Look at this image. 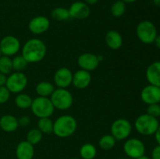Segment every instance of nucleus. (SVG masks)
<instances>
[{
    "label": "nucleus",
    "instance_id": "nucleus-1",
    "mask_svg": "<svg viewBox=\"0 0 160 159\" xmlns=\"http://www.w3.org/2000/svg\"><path fill=\"white\" fill-rule=\"evenodd\" d=\"M46 52V45L43 41L39 38H31L23 45L21 55L28 63H36L43 60Z\"/></svg>",
    "mask_w": 160,
    "mask_h": 159
},
{
    "label": "nucleus",
    "instance_id": "nucleus-2",
    "mask_svg": "<svg viewBox=\"0 0 160 159\" xmlns=\"http://www.w3.org/2000/svg\"><path fill=\"white\" fill-rule=\"evenodd\" d=\"M78 123L72 115H63L58 117L53 123V133L59 138L70 137L76 132Z\"/></svg>",
    "mask_w": 160,
    "mask_h": 159
},
{
    "label": "nucleus",
    "instance_id": "nucleus-3",
    "mask_svg": "<svg viewBox=\"0 0 160 159\" xmlns=\"http://www.w3.org/2000/svg\"><path fill=\"white\" fill-rule=\"evenodd\" d=\"M159 126L158 118L147 113L139 115L134 122V127L137 132L143 136L154 135Z\"/></svg>",
    "mask_w": 160,
    "mask_h": 159
},
{
    "label": "nucleus",
    "instance_id": "nucleus-4",
    "mask_svg": "<svg viewBox=\"0 0 160 159\" xmlns=\"http://www.w3.org/2000/svg\"><path fill=\"white\" fill-rule=\"evenodd\" d=\"M31 109L32 113L38 118H49L55 111L50 98L40 96L33 99Z\"/></svg>",
    "mask_w": 160,
    "mask_h": 159
},
{
    "label": "nucleus",
    "instance_id": "nucleus-5",
    "mask_svg": "<svg viewBox=\"0 0 160 159\" xmlns=\"http://www.w3.org/2000/svg\"><path fill=\"white\" fill-rule=\"evenodd\" d=\"M50 100L55 109L59 110H67L73 103V95L67 88L55 89L50 96Z\"/></svg>",
    "mask_w": 160,
    "mask_h": 159
},
{
    "label": "nucleus",
    "instance_id": "nucleus-6",
    "mask_svg": "<svg viewBox=\"0 0 160 159\" xmlns=\"http://www.w3.org/2000/svg\"><path fill=\"white\" fill-rule=\"evenodd\" d=\"M136 34L142 43L150 45L154 43L155 39L157 37V29L152 22L143 20L138 24Z\"/></svg>",
    "mask_w": 160,
    "mask_h": 159
},
{
    "label": "nucleus",
    "instance_id": "nucleus-7",
    "mask_svg": "<svg viewBox=\"0 0 160 159\" xmlns=\"http://www.w3.org/2000/svg\"><path fill=\"white\" fill-rule=\"evenodd\" d=\"M110 132L117 140H126L132 132V125L126 118H117L111 125Z\"/></svg>",
    "mask_w": 160,
    "mask_h": 159
},
{
    "label": "nucleus",
    "instance_id": "nucleus-8",
    "mask_svg": "<svg viewBox=\"0 0 160 159\" xmlns=\"http://www.w3.org/2000/svg\"><path fill=\"white\" fill-rule=\"evenodd\" d=\"M28 85V77L22 72L10 73L7 77L6 87L12 94H20Z\"/></svg>",
    "mask_w": 160,
    "mask_h": 159
},
{
    "label": "nucleus",
    "instance_id": "nucleus-9",
    "mask_svg": "<svg viewBox=\"0 0 160 159\" xmlns=\"http://www.w3.org/2000/svg\"><path fill=\"white\" fill-rule=\"evenodd\" d=\"M123 151L128 157L136 159L145 154V146L139 139L130 138L123 144Z\"/></svg>",
    "mask_w": 160,
    "mask_h": 159
},
{
    "label": "nucleus",
    "instance_id": "nucleus-10",
    "mask_svg": "<svg viewBox=\"0 0 160 159\" xmlns=\"http://www.w3.org/2000/svg\"><path fill=\"white\" fill-rule=\"evenodd\" d=\"M20 49V42L17 37L12 35L5 36L0 41V51L2 55H15Z\"/></svg>",
    "mask_w": 160,
    "mask_h": 159
},
{
    "label": "nucleus",
    "instance_id": "nucleus-11",
    "mask_svg": "<svg viewBox=\"0 0 160 159\" xmlns=\"http://www.w3.org/2000/svg\"><path fill=\"white\" fill-rule=\"evenodd\" d=\"M140 96L142 101L148 105L152 104H159L160 87L148 84L142 89Z\"/></svg>",
    "mask_w": 160,
    "mask_h": 159
},
{
    "label": "nucleus",
    "instance_id": "nucleus-12",
    "mask_svg": "<svg viewBox=\"0 0 160 159\" xmlns=\"http://www.w3.org/2000/svg\"><path fill=\"white\" fill-rule=\"evenodd\" d=\"M73 73L67 67L58 69L54 74V83L58 88H67L72 84Z\"/></svg>",
    "mask_w": 160,
    "mask_h": 159
},
{
    "label": "nucleus",
    "instance_id": "nucleus-13",
    "mask_svg": "<svg viewBox=\"0 0 160 159\" xmlns=\"http://www.w3.org/2000/svg\"><path fill=\"white\" fill-rule=\"evenodd\" d=\"M99 59L98 56L92 53L85 52L80 55L78 59V64L81 70L86 71H93L96 70L99 65Z\"/></svg>",
    "mask_w": 160,
    "mask_h": 159
},
{
    "label": "nucleus",
    "instance_id": "nucleus-14",
    "mask_svg": "<svg viewBox=\"0 0 160 159\" xmlns=\"http://www.w3.org/2000/svg\"><path fill=\"white\" fill-rule=\"evenodd\" d=\"M68 10L70 17L76 20H84L89 17L91 12L88 5L81 1L72 3Z\"/></svg>",
    "mask_w": 160,
    "mask_h": 159
},
{
    "label": "nucleus",
    "instance_id": "nucleus-15",
    "mask_svg": "<svg viewBox=\"0 0 160 159\" xmlns=\"http://www.w3.org/2000/svg\"><path fill=\"white\" fill-rule=\"evenodd\" d=\"M50 26L49 20L45 16H38L30 20L29 31L34 34H42L46 32Z\"/></svg>",
    "mask_w": 160,
    "mask_h": 159
},
{
    "label": "nucleus",
    "instance_id": "nucleus-16",
    "mask_svg": "<svg viewBox=\"0 0 160 159\" xmlns=\"http://www.w3.org/2000/svg\"><path fill=\"white\" fill-rule=\"evenodd\" d=\"M91 82H92V75L90 72L81 69L73 73L72 84L77 89L80 90L85 89L90 85Z\"/></svg>",
    "mask_w": 160,
    "mask_h": 159
},
{
    "label": "nucleus",
    "instance_id": "nucleus-17",
    "mask_svg": "<svg viewBox=\"0 0 160 159\" xmlns=\"http://www.w3.org/2000/svg\"><path fill=\"white\" fill-rule=\"evenodd\" d=\"M145 77L149 84L160 87V61H156L148 65Z\"/></svg>",
    "mask_w": 160,
    "mask_h": 159
},
{
    "label": "nucleus",
    "instance_id": "nucleus-18",
    "mask_svg": "<svg viewBox=\"0 0 160 159\" xmlns=\"http://www.w3.org/2000/svg\"><path fill=\"white\" fill-rule=\"evenodd\" d=\"M34 155V145L27 140L20 142L16 147L17 159H33Z\"/></svg>",
    "mask_w": 160,
    "mask_h": 159
},
{
    "label": "nucleus",
    "instance_id": "nucleus-19",
    "mask_svg": "<svg viewBox=\"0 0 160 159\" xmlns=\"http://www.w3.org/2000/svg\"><path fill=\"white\" fill-rule=\"evenodd\" d=\"M105 41L109 48L117 50L123 45V37L121 34L117 31L111 30L106 33L105 36Z\"/></svg>",
    "mask_w": 160,
    "mask_h": 159
},
{
    "label": "nucleus",
    "instance_id": "nucleus-20",
    "mask_svg": "<svg viewBox=\"0 0 160 159\" xmlns=\"http://www.w3.org/2000/svg\"><path fill=\"white\" fill-rule=\"evenodd\" d=\"M18 127V119L14 115H5L0 118V128L5 132H15Z\"/></svg>",
    "mask_w": 160,
    "mask_h": 159
},
{
    "label": "nucleus",
    "instance_id": "nucleus-21",
    "mask_svg": "<svg viewBox=\"0 0 160 159\" xmlns=\"http://www.w3.org/2000/svg\"><path fill=\"white\" fill-rule=\"evenodd\" d=\"M35 90L38 96L48 98L55 90V86L54 84L48 81H42L37 84Z\"/></svg>",
    "mask_w": 160,
    "mask_h": 159
},
{
    "label": "nucleus",
    "instance_id": "nucleus-22",
    "mask_svg": "<svg viewBox=\"0 0 160 159\" xmlns=\"http://www.w3.org/2000/svg\"><path fill=\"white\" fill-rule=\"evenodd\" d=\"M32 101V98L29 94L22 93V92L20 94H17V97L14 100L16 106L20 109H27L31 108Z\"/></svg>",
    "mask_w": 160,
    "mask_h": 159
},
{
    "label": "nucleus",
    "instance_id": "nucleus-23",
    "mask_svg": "<svg viewBox=\"0 0 160 159\" xmlns=\"http://www.w3.org/2000/svg\"><path fill=\"white\" fill-rule=\"evenodd\" d=\"M79 152L81 159H94L96 157L97 149L92 143H86L81 147Z\"/></svg>",
    "mask_w": 160,
    "mask_h": 159
},
{
    "label": "nucleus",
    "instance_id": "nucleus-24",
    "mask_svg": "<svg viewBox=\"0 0 160 159\" xmlns=\"http://www.w3.org/2000/svg\"><path fill=\"white\" fill-rule=\"evenodd\" d=\"M117 140L111 134H106L100 138L98 141V145L102 150L104 151H109L115 147Z\"/></svg>",
    "mask_w": 160,
    "mask_h": 159
},
{
    "label": "nucleus",
    "instance_id": "nucleus-25",
    "mask_svg": "<svg viewBox=\"0 0 160 159\" xmlns=\"http://www.w3.org/2000/svg\"><path fill=\"white\" fill-rule=\"evenodd\" d=\"M51 17L56 21H65L70 18L68 9L64 7H56L51 12Z\"/></svg>",
    "mask_w": 160,
    "mask_h": 159
},
{
    "label": "nucleus",
    "instance_id": "nucleus-26",
    "mask_svg": "<svg viewBox=\"0 0 160 159\" xmlns=\"http://www.w3.org/2000/svg\"><path fill=\"white\" fill-rule=\"evenodd\" d=\"M53 123L52 120L50 118H39L38 122V129L45 134H50L53 132Z\"/></svg>",
    "mask_w": 160,
    "mask_h": 159
},
{
    "label": "nucleus",
    "instance_id": "nucleus-27",
    "mask_svg": "<svg viewBox=\"0 0 160 159\" xmlns=\"http://www.w3.org/2000/svg\"><path fill=\"white\" fill-rule=\"evenodd\" d=\"M12 63L10 57L2 55L0 58V73L5 75H9L12 72Z\"/></svg>",
    "mask_w": 160,
    "mask_h": 159
},
{
    "label": "nucleus",
    "instance_id": "nucleus-28",
    "mask_svg": "<svg viewBox=\"0 0 160 159\" xmlns=\"http://www.w3.org/2000/svg\"><path fill=\"white\" fill-rule=\"evenodd\" d=\"M42 136H43V133L38 129L34 128L28 131L26 140L34 146L40 143L41 140H42Z\"/></svg>",
    "mask_w": 160,
    "mask_h": 159
},
{
    "label": "nucleus",
    "instance_id": "nucleus-29",
    "mask_svg": "<svg viewBox=\"0 0 160 159\" xmlns=\"http://www.w3.org/2000/svg\"><path fill=\"white\" fill-rule=\"evenodd\" d=\"M111 13L115 17H120L125 13L126 11V3L122 0H117L111 6Z\"/></svg>",
    "mask_w": 160,
    "mask_h": 159
},
{
    "label": "nucleus",
    "instance_id": "nucleus-30",
    "mask_svg": "<svg viewBox=\"0 0 160 159\" xmlns=\"http://www.w3.org/2000/svg\"><path fill=\"white\" fill-rule=\"evenodd\" d=\"M12 69L17 72H21L27 68L28 62L22 55H17L12 59Z\"/></svg>",
    "mask_w": 160,
    "mask_h": 159
},
{
    "label": "nucleus",
    "instance_id": "nucleus-31",
    "mask_svg": "<svg viewBox=\"0 0 160 159\" xmlns=\"http://www.w3.org/2000/svg\"><path fill=\"white\" fill-rule=\"evenodd\" d=\"M147 114L156 118H159V117H160V104H148V108H147Z\"/></svg>",
    "mask_w": 160,
    "mask_h": 159
},
{
    "label": "nucleus",
    "instance_id": "nucleus-32",
    "mask_svg": "<svg viewBox=\"0 0 160 159\" xmlns=\"http://www.w3.org/2000/svg\"><path fill=\"white\" fill-rule=\"evenodd\" d=\"M10 94L6 86L0 87V104H5L7 102L10 97Z\"/></svg>",
    "mask_w": 160,
    "mask_h": 159
},
{
    "label": "nucleus",
    "instance_id": "nucleus-33",
    "mask_svg": "<svg viewBox=\"0 0 160 159\" xmlns=\"http://www.w3.org/2000/svg\"><path fill=\"white\" fill-rule=\"evenodd\" d=\"M31 123V119L29 118V117L27 116V115H22L20 116V118L18 119V123L19 126H23V127H26Z\"/></svg>",
    "mask_w": 160,
    "mask_h": 159
},
{
    "label": "nucleus",
    "instance_id": "nucleus-34",
    "mask_svg": "<svg viewBox=\"0 0 160 159\" xmlns=\"http://www.w3.org/2000/svg\"><path fill=\"white\" fill-rule=\"evenodd\" d=\"M152 158L160 159V145H157L153 148L152 151Z\"/></svg>",
    "mask_w": 160,
    "mask_h": 159
},
{
    "label": "nucleus",
    "instance_id": "nucleus-35",
    "mask_svg": "<svg viewBox=\"0 0 160 159\" xmlns=\"http://www.w3.org/2000/svg\"><path fill=\"white\" fill-rule=\"evenodd\" d=\"M6 80H7V76H6V75L0 73V87L6 86Z\"/></svg>",
    "mask_w": 160,
    "mask_h": 159
},
{
    "label": "nucleus",
    "instance_id": "nucleus-36",
    "mask_svg": "<svg viewBox=\"0 0 160 159\" xmlns=\"http://www.w3.org/2000/svg\"><path fill=\"white\" fill-rule=\"evenodd\" d=\"M154 135H155V139H156L158 145H160V126H159L157 130H156V132H155Z\"/></svg>",
    "mask_w": 160,
    "mask_h": 159
},
{
    "label": "nucleus",
    "instance_id": "nucleus-37",
    "mask_svg": "<svg viewBox=\"0 0 160 159\" xmlns=\"http://www.w3.org/2000/svg\"><path fill=\"white\" fill-rule=\"evenodd\" d=\"M154 43L156 45V48L160 49V35H157V37H156L154 41Z\"/></svg>",
    "mask_w": 160,
    "mask_h": 159
},
{
    "label": "nucleus",
    "instance_id": "nucleus-38",
    "mask_svg": "<svg viewBox=\"0 0 160 159\" xmlns=\"http://www.w3.org/2000/svg\"><path fill=\"white\" fill-rule=\"evenodd\" d=\"M84 2L88 5H95L98 2V0H84Z\"/></svg>",
    "mask_w": 160,
    "mask_h": 159
},
{
    "label": "nucleus",
    "instance_id": "nucleus-39",
    "mask_svg": "<svg viewBox=\"0 0 160 159\" xmlns=\"http://www.w3.org/2000/svg\"><path fill=\"white\" fill-rule=\"evenodd\" d=\"M124 3H134L137 0H122Z\"/></svg>",
    "mask_w": 160,
    "mask_h": 159
},
{
    "label": "nucleus",
    "instance_id": "nucleus-40",
    "mask_svg": "<svg viewBox=\"0 0 160 159\" xmlns=\"http://www.w3.org/2000/svg\"><path fill=\"white\" fill-rule=\"evenodd\" d=\"M136 159H150V158L148 157V156H146V155H145V154H144V155L141 156V157H138V158H136Z\"/></svg>",
    "mask_w": 160,
    "mask_h": 159
},
{
    "label": "nucleus",
    "instance_id": "nucleus-41",
    "mask_svg": "<svg viewBox=\"0 0 160 159\" xmlns=\"http://www.w3.org/2000/svg\"><path fill=\"white\" fill-rule=\"evenodd\" d=\"M153 2H154V4L156 5V6H160V0H152Z\"/></svg>",
    "mask_w": 160,
    "mask_h": 159
},
{
    "label": "nucleus",
    "instance_id": "nucleus-42",
    "mask_svg": "<svg viewBox=\"0 0 160 159\" xmlns=\"http://www.w3.org/2000/svg\"><path fill=\"white\" fill-rule=\"evenodd\" d=\"M2 54L1 51H0V58H1V57H2Z\"/></svg>",
    "mask_w": 160,
    "mask_h": 159
},
{
    "label": "nucleus",
    "instance_id": "nucleus-43",
    "mask_svg": "<svg viewBox=\"0 0 160 159\" xmlns=\"http://www.w3.org/2000/svg\"><path fill=\"white\" fill-rule=\"evenodd\" d=\"M70 159H81V158H78V157H73V158H70Z\"/></svg>",
    "mask_w": 160,
    "mask_h": 159
},
{
    "label": "nucleus",
    "instance_id": "nucleus-44",
    "mask_svg": "<svg viewBox=\"0 0 160 159\" xmlns=\"http://www.w3.org/2000/svg\"><path fill=\"white\" fill-rule=\"evenodd\" d=\"M119 159H121V158H119Z\"/></svg>",
    "mask_w": 160,
    "mask_h": 159
}]
</instances>
